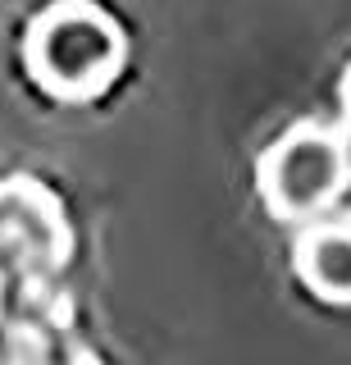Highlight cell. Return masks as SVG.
<instances>
[{
	"mask_svg": "<svg viewBox=\"0 0 351 365\" xmlns=\"http://www.w3.org/2000/svg\"><path fill=\"white\" fill-rule=\"evenodd\" d=\"M28 68L51 96H100L123 68V32L105 9L87 0L51 5L28 32Z\"/></svg>",
	"mask_w": 351,
	"mask_h": 365,
	"instance_id": "6da1fadb",
	"label": "cell"
},
{
	"mask_svg": "<svg viewBox=\"0 0 351 365\" xmlns=\"http://www.w3.org/2000/svg\"><path fill=\"white\" fill-rule=\"evenodd\" d=\"M260 197L278 220L315 224L320 215L347 192L351 182V151L342 133L324 123H292L288 133L260 155L256 169Z\"/></svg>",
	"mask_w": 351,
	"mask_h": 365,
	"instance_id": "7a4b0ae2",
	"label": "cell"
},
{
	"mask_svg": "<svg viewBox=\"0 0 351 365\" xmlns=\"http://www.w3.org/2000/svg\"><path fill=\"white\" fill-rule=\"evenodd\" d=\"M297 274L310 292L333 306H351V224L315 220L297 237Z\"/></svg>",
	"mask_w": 351,
	"mask_h": 365,
	"instance_id": "3957f363",
	"label": "cell"
},
{
	"mask_svg": "<svg viewBox=\"0 0 351 365\" xmlns=\"http://www.w3.org/2000/svg\"><path fill=\"white\" fill-rule=\"evenodd\" d=\"M342 114H347V123H351V68L342 73Z\"/></svg>",
	"mask_w": 351,
	"mask_h": 365,
	"instance_id": "277c9868",
	"label": "cell"
}]
</instances>
